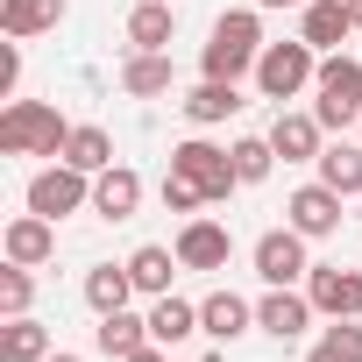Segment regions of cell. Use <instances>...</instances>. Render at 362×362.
Masks as SVG:
<instances>
[{"label":"cell","mask_w":362,"mask_h":362,"mask_svg":"<svg viewBox=\"0 0 362 362\" xmlns=\"http://www.w3.org/2000/svg\"><path fill=\"white\" fill-rule=\"evenodd\" d=\"M177 107H185V121H192V128H221V121H235L249 100H242V86H228V78H199Z\"/></svg>","instance_id":"obj_13"},{"label":"cell","mask_w":362,"mask_h":362,"mask_svg":"<svg viewBox=\"0 0 362 362\" xmlns=\"http://www.w3.org/2000/svg\"><path fill=\"white\" fill-rule=\"evenodd\" d=\"M43 362H78V355H64V348H57V355H43Z\"/></svg>","instance_id":"obj_36"},{"label":"cell","mask_w":362,"mask_h":362,"mask_svg":"<svg viewBox=\"0 0 362 362\" xmlns=\"http://www.w3.org/2000/svg\"><path fill=\"white\" fill-rule=\"evenodd\" d=\"M135 206H142V177H135L128 163H107V170L93 177V214H100V221H128Z\"/></svg>","instance_id":"obj_15"},{"label":"cell","mask_w":362,"mask_h":362,"mask_svg":"<svg viewBox=\"0 0 362 362\" xmlns=\"http://www.w3.org/2000/svg\"><path fill=\"white\" fill-rule=\"evenodd\" d=\"M78 206H93V170H78V163H50V170H36L29 177V214H43V221H64V214H78Z\"/></svg>","instance_id":"obj_5"},{"label":"cell","mask_w":362,"mask_h":362,"mask_svg":"<svg viewBox=\"0 0 362 362\" xmlns=\"http://www.w3.org/2000/svg\"><path fill=\"white\" fill-rule=\"evenodd\" d=\"M270 163H277L270 135H242V142H235V177H242V185H263V177H270Z\"/></svg>","instance_id":"obj_29"},{"label":"cell","mask_w":362,"mask_h":362,"mask_svg":"<svg viewBox=\"0 0 362 362\" xmlns=\"http://www.w3.org/2000/svg\"><path fill=\"white\" fill-rule=\"evenodd\" d=\"M15 86H22V43L8 36V43H0V93L15 100Z\"/></svg>","instance_id":"obj_32"},{"label":"cell","mask_w":362,"mask_h":362,"mask_svg":"<svg viewBox=\"0 0 362 362\" xmlns=\"http://www.w3.org/2000/svg\"><path fill=\"white\" fill-rule=\"evenodd\" d=\"M320 114H284L277 107V121H270V149L284 156V163H320Z\"/></svg>","instance_id":"obj_14"},{"label":"cell","mask_w":362,"mask_h":362,"mask_svg":"<svg viewBox=\"0 0 362 362\" xmlns=\"http://www.w3.org/2000/svg\"><path fill=\"white\" fill-rule=\"evenodd\" d=\"M64 163H78V170H93V177H100V170L114 163V135H107V128H93V121H86V128H71Z\"/></svg>","instance_id":"obj_27"},{"label":"cell","mask_w":362,"mask_h":362,"mask_svg":"<svg viewBox=\"0 0 362 362\" xmlns=\"http://www.w3.org/2000/svg\"><path fill=\"white\" fill-rule=\"evenodd\" d=\"M256 57H263V8H228V15L214 22V43H206L199 71L242 86V71H256Z\"/></svg>","instance_id":"obj_1"},{"label":"cell","mask_w":362,"mask_h":362,"mask_svg":"<svg viewBox=\"0 0 362 362\" xmlns=\"http://www.w3.org/2000/svg\"><path fill=\"white\" fill-rule=\"evenodd\" d=\"M93 341H100V355H114V362H128L135 348H149V320H135L128 305H121V313H100V327H93Z\"/></svg>","instance_id":"obj_20"},{"label":"cell","mask_w":362,"mask_h":362,"mask_svg":"<svg viewBox=\"0 0 362 362\" xmlns=\"http://www.w3.org/2000/svg\"><path fill=\"white\" fill-rule=\"evenodd\" d=\"M170 50H135L128 64H121V93L128 100H156V93H170Z\"/></svg>","instance_id":"obj_19"},{"label":"cell","mask_w":362,"mask_h":362,"mask_svg":"<svg viewBox=\"0 0 362 362\" xmlns=\"http://www.w3.org/2000/svg\"><path fill=\"white\" fill-rule=\"evenodd\" d=\"M249 8H313V0H249Z\"/></svg>","instance_id":"obj_34"},{"label":"cell","mask_w":362,"mask_h":362,"mask_svg":"<svg viewBox=\"0 0 362 362\" xmlns=\"http://www.w3.org/2000/svg\"><path fill=\"white\" fill-rule=\"evenodd\" d=\"M256 327H263L270 341H298V334L313 327V298L291 291V284H270V291L256 298Z\"/></svg>","instance_id":"obj_11"},{"label":"cell","mask_w":362,"mask_h":362,"mask_svg":"<svg viewBox=\"0 0 362 362\" xmlns=\"http://www.w3.org/2000/svg\"><path fill=\"white\" fill-rule=\"evenodd\" d=\"M57 22H64V0H0V36H15V43L50 36Z\"/></svg>","instance_id":"obj_17"},{"label":"cell","mask_w":362,"mask_h":362,"mask_svg":"<svg viewBox=\"0 0 362 362\" xmlns=\"http://www.w3.org/2000/svg\"><path fill=\"white\" fill-rule=\"evenodd\" d=\"M170 29H177L170 0H142V8L128 15V43H135V50H170Z\"/></svg>","instance_id":"obj_25"},{"label":"cell","mask_w":362,"mask_h":362,"mask_svg":"<svg viewBox=\"0 0 362 362\" xmlns=\"http://www.w3.org/2000/svg\"><path fill=\"white\" fill-rule=\"evenodd\" d=\"M348 15H355V29H362V0H348Z\"/></svg>","instance_id":"obj_35"},{"label":"cell","mask_w":362,"mask_h":362,"mask_svg":"<svg viewBox=\"0 0 362 362\" xmlns=\"http://www.w3.org/2000/svg\"><path fill=\"white\" fill-rule=\"evenodd\" d=\"M163 206H170V214H199V206H206V192H199V185H185V177L170 170V177H163Z\"/></svg>","instance_id":"obj_31"},{"label":"cell","mask_w":362,"mask_h":362,"mask_svg":"<svg viewBox=\"0 0 362 362\" xmlns=\"http://www.w3.org/2000/svg\"><path fill=\"white\" fill-rule=\"evenodd\" d=\"M313 114H320V128H355L362 121V64L355 57H341V50H327L320 57V78H313Z\"/></svg>","instance_id":"obj_4"},{"label":"cell","mask_w":362,"mask_h":362,"mask_svg":"<svg viewBox=\"0 0 362 362\" xmlns=\"http://www.w3.org/2000/svg\"><path fill=\"white\" fill-rule=\"evenodd\" d=\"M170 270H185V263H177V249H163V242H142V249L128 256V277H135V291H149V298L170 291Z\"/></svg>","instance_id":"obj_21"},{"label":"cell","mask_w":362,"mask_h":362,"mask_svg":"<svg viewBox=\"0 0 362 362\" xmlns=\"http://www.w3.org/2000/svg\"><path fill=\"white\" fill-rule=\"evenodd\" d=\"M305 362H362V320H334V327L313 341Z\"/></svg>","instance_id":"obj_28"},{"label":"cell","mask_w":362,"mask_h":362,"mask_svg":"<svg viewBox=\"0 0 362 362\" xmlns=\"http://www.w3.org/2000/svg\"><path fill=\"white\" fill-rule=\"evenodd\" d=\"M249 327H256V305H249V298H235V291L199 298V334H214V341H242Z\"/></svg>","instance_id":"obj_18"},{"label":"cell","mask_w":362,"mask_h":362,"mask_svg":"<svg viewBox=\"0 0 362 362\" xmlns=\"http://www.w3.org/2000/svg\"><path fill=\"white\" fill-rule=\"evenodd\" d=\"M64 142H71V121L43 100H15L0 114V149L8 156H64Z\"/></svg>","instance_id":"obj_2"},{"label":"cell","mask_w":362,"mask_h":362,"mask_svg":"<svg viewBox=\"0 0 362 362\" xmlns=\"http://www.w3.org/2000/svg\"><path fill=\"white\" fill-rule=\"evenodd\" d=\"M320 78V50L305 43V36H291V43H263V57H256V86H263V100H298L305 86Z\"/></svg>","instance_id":"obj_3"},{"label":"cell","mask_w":362,"mask_h":362,"mask_svg":"<svg viewBox=\"0 0 362 362\" xmlns=\"http://www.w3.org/2000/svg\"><path fill=\"white\" fill-rule=\"evenodd\" d=\"M43 355H57L50 348V327H36L29 313L8 320V334H0V362H43Z\"/></svg>","instance_id":"obj_26"},{"label":"cell","mask_w":362,"mask_h":362,"mask_svg":"<svg viewBox=\"0 0 362 362\" xmlns=\"http://www.w3.org/2000/svg\"><path fill=\"white\" fill-rule=\"evenodd\" d=\"M185 334H199V305H185V298H170V291H163V298L149 305V341L177 348Z\"/></svg>","instance_id":"obj_23"},{"label":"cell","mask_w":362,"mask_h":362,"mask_svg":"<svg viewBox=\"0 0 362 362\" xmlns=\"http://www.w3.org/2000/svg\"><path fill=\"white\" fill-rule=\"evenodd\" d=\"M320 185H334L341 199L362 192V142H334V149H320Z\"/></svg>","instance_id":"obj_24"},{"label":"cell","mask_w":362,"mask_h":362,"mask_svg":"<svg viewBox=\"0 0 362 362\" xmlns=\"http://www.w3.org/2000/svg\"><path fill=\"white\" fill-rule=\"evenodd\" d=\"M0 249H8V263L36 270V263H50V256H57V221H43V214H22V221H8Z\"/></svg>","instance_id":"obj_12"},{"label":"cell","mask_w":362,"mask_h":362,"mask_svg":"<svg viewBox=\"0 0 362 362\" xmlns=\"http://www.w3.org/2000/svg\"><path fill=\"white\" fill-rule=\"evenodd\" d=\"M355 128H362V121H355Z\"/></svg>","instance_id":"obj_37"},{"label":"cell","mask_w":362,"mask_h":362,"mask_svg":"<svg viewBox=\"0 0 362 362\" xmlns=\"http://www.w3.org/2000/svg\"><path fill=\"white\" fill-rule=\"evenodd\" d=\"M305 298H313V313H327V320H362V270L313 263V270H305Z\"/></svg>","instance_id":"obj_7"},{"label":"cell","mask_w":362,"mask_h":362,"mask_svg":"<svg viewBox=\"0 0 362 362\" xmlns=\"http://www.w3.org/2000/svg\"><path fill=\"white\" fill-rule=\"evenodd\" d=\"M298 36L327 57L341 50V36H355V15H348V0H313V8H298Z\"/></svg>","instance_id":"obj_16"},{"label":"cell","mask_w":362,"mask_h":362,"mask_svg":"<svg viewBox=\"0 0 362 362\" xmlns=\"http://www.w3.org/2000/svg\"><path fill=\"white\" fill-rule=\"evenodd\" d=\"M128 298H135L128 263H93V270H86V305H93V313H121Z\"/></svg>","instance_id":"obj_22"},{"label":"cell","mask_w":362,"mask_h":362,"mask_svg":"<svg viewBox=\"0 0 362 362\" xmlns=\"http://www.w3.org/2000/svg\"><path fill=\"white\" fill-rule=\"evenodd\" d=\"M305 270H313V263H305V235H298L291 221L256 242V277H263V284H298Z\"/></svg>","instance_id":"obj_9"},{"label":"cell","mask_w":362,"mask_h":362,"mask_svg":"<svg viewBox=\"0 0 362 362\" xmlns=\"http://www.w3.org/2000/svg\"><path fill=\"white\" fill-rule=\"evenodd\" d=\"M170 170L185 177V185H199V192H206V206H214V199H228V192L242 185V177H235V149H214V142H199V135L170 149Z\"/></svg>","instance_id":"obj_6"},{"label":"cell","mask_w":362,"mask_h":362,"mask_svg":"<svg viewBox=\"0 0 362 362\" xmlns=\"http://www.w3.org/2000/svg\"><path fill=\"white\" fill-rule=\"evenodd\" d=\"M341 206H348V199H341L334 185H320V177H313V185H298V192L284 199V214H291V228H298L305 242H327V235L341 228Z\"/></svg>","instance_id":"obj_8"},{"label":"cell","mask_w":362,"mask_h":362,"mask_svg":"<svg viewBox=\"0 0 362 362\" xmlns=\"http://www.w3.org/2000/svg\"><path fill=\"white\" fill-rule=\"evenodd\" d=\"M128 362H170V355H163V341H149V348H135Z\"/></svg>","instance_id":"obj_33"},{"label":"cell","mask_w":362,"mask_h":362,"mask_svg":"<svg viewBox=\"0 0 362 362\" xmlns=\"http://www.w3.org/2000/svg\"><path fill=\"white\" fill-rule=\"evenodd\" d=\"M228 256H235V235L221 221L192 214L185 228H177V263H185V270H228Z\"/></svg>","instance_id":"obj_10"},{"label":"cell","mask_w":362,"mask_h":362,"mask_svg":"<svg viewBox=\"0 0 362 362\" xmlns=\"http://www.w3.org/2000/svg\"><path fill=\"white\" fill-rule=\"evenodd\" d=\"M29 298H36V277H29L22 263H8V270H0V313L22 320V313H29Z\"/></svg>","instance_id":"obj_30"}]
</instances>
